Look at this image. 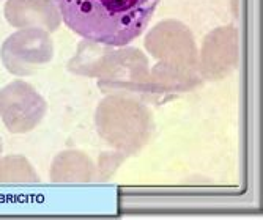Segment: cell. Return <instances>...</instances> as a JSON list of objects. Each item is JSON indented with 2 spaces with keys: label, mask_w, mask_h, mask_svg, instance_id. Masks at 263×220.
I'll list each match as a JSON object with an SVG mask.
<instances>
[{
  "label": "cell",
  "mask_w": 263,
  "mask_h": 220,
  "mask_svg": "<svg viewBox=\"0 0 263 220\" xmlns=\"http://www.w3.org/2000/svg\"><path fill=\"white\" fill-rule=\"evenodd\" d=\"M66 26L84 39L123 47L147 29L159 0H54Z\"/></svg>",
  "instance_id": "cell-1"
},
{
  "label": "cell",
  "mask_w": 263,
  "mask_h": 220,
  "mask_svg": "<svg viewBox=\"0 0 263 220\" xmlns=\"http://www.w3.org/2000/svg\"><path fill=\"white\" fill-rule=\"evenodd\" d=\"M98 135L126 157L139 153L153 134V115L145 103L134 97L107 94L95 112Z\"/></svg>",
  "instance_id": "cell-2"
},
{
  "label": "cell",
  "mask_w": 263,
  "mask_h": 220,
  "mask_svg": "<svg viewBox=\"0 0 263 220\" xmlns=\"http://www.w3.org/2000/svg\"><path fill=\"white\" fill-rule=\"evenodd\" d=\"M97 79L98 88L104 94H120L155 104L148 58L136 47L112 49Z\"/></svg>",
  "instance_id": "cell-3"
},
{
  "label": "cell",
  "mask_w": 263,
  "mask_h": 220,
  "mask_svg": "<svg viewBox=\"0 0 263 220\" xmlns=\"http://www.w3.org/2000/svg\"><path fill=\"white\" fill-rule=\"evenodd\" d=\"M148 54L169 66L199 71V49L193 32L177 19L158 22L145 38Z\"/></svg>",
  "instance_id": "cell-4"
},
{
  "label": "cell",
  "mask_w": 263,
  "mask_h": 220,
  "mask_svg": "<svg viewBox=\"0 0 263 220\" xmlns=\"http://www.w3.org/2000/svg\"><path fill=\"white\" fill-rule=\"evenodd\" d=\"M0 58L11 74L32 76L54 58V43L46 30L22 29L4 41Z\"/></svg>",
  "instance_id": "cell-5"
},
{
  "label": "cell",
  "mask_w": 263,
  "mask_h": 220,
  "mask_svg": "<svg viewBox=\"0 0 263 220\" xmlns=\"http://www.w3.org/2000/svg\"><path fill=\"white\" fill-rule=\"evenodd\" d=\"M44 97L27 82L13 81L0 88V118L11 134H26L46 115Z\"/></svg>",
  "instance_id": "cell-6"
},
{
  "label": "cell",
  "mask_w": 263,
  "mask_h": 220,
  "mask_svg": "<svg viewBox=\"0 0 263 220\" xmlns=\"http://www.w3.org/2000/svg\"><path fill=\"white\" fill-rule=\"evenodd\" d=\"M240 63V36L233 26L213 29L203 39L199 54V72L205 81L229 77Z\"/></svg>",
  "instance_id": "cell-7"
},
{
  "label": "cell",
  "mask_w": 263,
  "mask_h": 220,
  "mask_svg": "<svg viewBox=\"0 0 263 220\" xmlns=\"http://www.w3.org/2000/svg\"><path fill=\"white\" fill-rule=\"evenodd\" d=\"M5 19L17 29H41L55 32L62 22L54 0H7Z\"/></svg>",
  "instance_id": "cell-8"
},
{
  "label": "cell",
  "mask_w": 263,
  "mask_h": 220,
  "mask_svg": "<svg viewBox=\"0 0 263 220\" xmlns=\"http://www.w3.org/2000/svg\"><path fill=\"white\" fill-rule=\"evenodd\" d=\"M97 173V165L85 153L66 150L54 157L49 178L52 183H90Z\"/></svg>",
  "instance_id": "cell-9"
},
{
  "label": "cell",
  "mask_w": 263,
  "mask_h": 220,
  "mask_svg": "<svg viewBox=\"0 0 263 220\" xmlns=\"http://www.w3.org/2000/svg\"><path fill=\"white\" fill-rule=\"evenodd\" d=\"M114 46L97 43L91 39H82L78 44V51L74 57L68 62V71L81 77H95L100 76V72L107 62Z\"/></svg>",
  "instance_id": "cell-10"
},
{
  "label": "cell",
  "mask_w": 263,
  "mask_h": 220,
  "mask_svg": "<svg viewBox=\"0 0 263 220\" xmlns=\"http://www.w3.org/2000/svg\"><path fill=\"white\" fill-rule=\"evenodd\" d=\"M0 183H40V176L29 159L13 154L0 159Z\"/></svg>",
  "instance_id": "cell-11"
},
{
  "label": "cell",
  "mask_w": 263,
  "mask_h": 220,
  "mask_svg": "<svg viewBox=\"0 0 263 220\" xmlns=\"http://www.w3.org/2000/svg\"><path fill=\"white\" fill-rule=\"evenodd\" d=\"M125 159H126V156L122 154V153H118V151L103 154L100 157V172H98V175L104 176V178H109V175L112 172H115L117 167L120 165Z\"/></svg>",
  "instance_id": "cell-12"
},
{
  "label": "cell",
  "mask_w": 263,
  "mask_h": 220,
  "mask_svg": "<svg viewBox=\"0 0 263 220\" xmlns=\"http://www.w3.org/2000/svg\"><path fill=\"white\" fill-rule=\"evenodd\" d=\"M0 154H2V138H0Z\"/></svg>",
  "instance_id": "cell-13"
}]
</instances>
